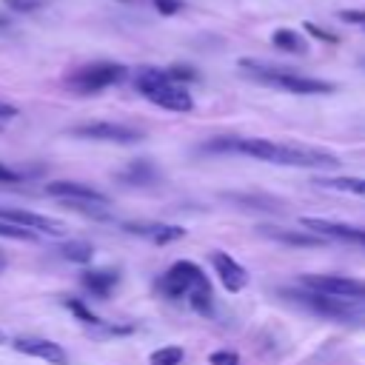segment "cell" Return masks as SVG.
<instances>
[{
    "mask_svg": "<svg viewBox=\"0 0 365 365\" xmlns=\"http://www.w3.org/2000/svg\"><path fill=\"white\" fill-rule=\"evenodd\" d=\"M74 137L80 140H94V143H117V145H131L143 140L140 128L123 125V123H108V120H94V123H80L71 128Z\"/></svg>",
    "mask_w": 365,
    "mask_h": 365,
    "instance_id": "obj_5",
    "label": "cell"
},
{
    "mask_svg": "<svg viewBox=\"0 0 365 365\" xmlns=\"http://www.w3.org/2000/svg\"><path fill=\"white\" fill-rule=\"evenodd\" d=\"M80 282H83V288L88 294H94L100 299H108L114 285L120 282V274L114 268H88V271L80 274Z\"/></svg>",
    "mask_w": 365,
    "mask_h": 365,
    "instance_id": "obj_15",
    "label": "cell"
},
{
    "mask_svg": "<svg viewBox=\"0 0 365 365\" xmlns=\"http://www.w3.org/2000/svg\"><path fill=\"white\" fill-rule=\"evenodd\" d=\"M208 365H240V356L234 351H214L208 356Z\"/></svg>",
    "mask_w": 365,
    "mask_h": 365,
    "instance_id": "obj_28",
    "label": "cell"
},
{
    "mask_svg": "<svg viewBox=\"0 0 365 365\" xmlns=\"http://www.w3.org/2000/svg\"><path fill=\"white\" fill-rule=\"evenodd\" d=\"M60 257L68 262H77V265H88L94 259V245L83 242V240H68L60 245Z\"/></svg>",
    "mask_w": 365,
    "mask_h": 365,
    "instance_id": "obj_20",
    "label": "cell"
},
{
    "mask_svg": "<svg viewBox=\"0 0 365 365\" xmlns=\"http://www.w3.org/2000/svg\"><path fill=\"white\" fill-rule=\"evenodd\" d=\"M339 17H342L345 23H356V26H365V11H356V9H345V11H339Z\"/></svg>",
    "mask_w": 365,
    "mask_h": 365,
    "instance_id": "obj_30",
    "label": "cell"
},
{
    "mask_svg": "<svg viewBox=\"0 0 365 365\" xmlns=\"http://www.w3.org/2000/svg\"><path fill=\"white\" fill-rule=\"evenodd\" d=\"M11 29V17L6 11H0V31H9Z\"/></svg>",
    "mask_w": 365,
    "mask_h": 365,
    "instance_id": "obj_33",
    "label": "cell"
},
{
    "mask_svg": "<svg viewBox=\"0 0 365 365\" xmlns=\"http://www.w3.org/2000/svg\"><path fill=\"white\" fill-rule=\"evenodd\" d=\"M0 220L3 222H11V225H20V228H29L34 234H46V237H63L66 234V225L48 214H37V211H26V208H9V205H0Z\"/></svg>",
    "mask_w": 365,
    "mask_h": 365,
    "instance_id": "obj_9",
    "label": "cell"
},
{
    "mask_svg": "<svg viewBox=\"0 0 365 365\" xmlns=\"http://www.w3.org/2000/svg\"><path fill=\"white\" fill-rule=\"evenodd\" d=\"M6 262H9V259H6V254H3V248H0V271L6 268Z\"/></svg>",
    "mask_w": 365,
    "mask_h": 365,
    "instance_id": "obj_34",
    "label": "cell"
},
{
    "mask_svg": "<svg viewBox=\"0 0 365 365\" xmlns=\"http://www.w3.org/2000/svg\"><path fill=\"white\" fill-rule=\"evenodd\" d=\"M125 74H128L125 66L100 60V63H88V66L71 71V74H68V86H71L74 91H80V94H97V91H103V88H108V86L123 83Z\"/></svg>",
    "mask_w": 365,
    "mask_h": 365,
    "instance_id": "obj_4",
    "label": "cell"
},
{
    "mask_svg": "<svg viewBox=\"0 0 365 365\" xmlns=\"http://www.w3.org/2000/svg\"><path fill=\"white\" fill-rule=\"evenodd\" d=\"M3 342H9V336H6L3 331H0V345H3Z\"/></svg>",
    "mask_w": 365,
    "mask_h": 365,
    "instance_id": "obj_35",
    "label": "cell"
},
{
    "mask_svg": "<svg viewBox=\"0 0 365 365\" xmlns=\"http://www.w3.org/2000/svg\"><path fill=\"white\" fill-rule=\"evenodd\" d=\"M0 237L3 240H37L34 231L20 228V225H11V222H3V220H0Z\"/></svg>",
    "mask_w": 365,
    "mask_h": 365,
    "instance_id": "obj_24",
    "label": "cell"
},
{
    "mask_svg": "<svg viewBox=\"0 0 365 365\" xmlns=\"http://www.w3.org/2000/svg\"><path fill=\"white\" fill-rule=\"evenodd\" d=\"M188 302H191V308L197 311V314H211L214 311V294H211V285H197V288H191L188 291Z\"/></svg>",
    "mask_w": 365,
    "mask_h": 365,
    "instance_id": "obj_21",
    "label": "cell"
},
{
    "mask_svg": "<svg viewBox=\"0 0 365 365\" xmlns=\"http://www.w3.org/2000/svg\"><path fill=\"white\" fill-rule=\"evenodd\" d=\"M26 180H29V174H26V171H20V168H11V165L0 163V182H26Z\"/></svg>",
    "mask_w": 365,
    "mask_h": 365,
    "instance_id": "obj_27",
    "label": "cell"
},
{
    "mask_svg": "<svg viewBox=\"0 0 365 365\" xmlns=\"http://www.w3.org/2000/svg\"><path fill=\"white\" fill-rule=\"evenodd\" d=\"M66 308H68V311H71V314H74L80 322H86V325H94V328L106 325V322H103V319H100L94 311H88V308H86L80 299H66Z\"/></svg>",
    "mask_w": 365,
    "mask_h": 365,
    "instance_id": "obj_23",
    "label": "cell"
},
{
    "mask_svg": "<svg viewBox=\"0 0 365 365\" xmlns=\"http://www.w3.org/2000/svg\"><path fill=\"white\" fill-rule=\"evenodd\" d=\"M259 234L271 237L274 242H285V245H297V248H317V245H322V237H319V234L294 231V228H279V225H262Z\"/></svg>",
    "mask_w": 365,
    "mask_h": 365,
    "instance_id": "obj_16",
    "label": "cell"
},
{
    "mask_svg": "<svg viewBox=\"0 0 365 365\" xmlns=\"http://www.w3.org/2000/svg\"><path fill=\"white\" fill-rule=\"evenodd\" d=\"M291 299H297L299 305H305L308 311L314 314H322V317H334V319H351L356 317V308L351 299H342V297H331V294H322V291H285Z\"/></svg>",
    "mask_w": 365,
    "mask_h": 365,
    "instance_id": "obj_8",
    "label": "cell"
},
{
    "mask_svg": "<svg viewBox=\"0 0 365 365\" xmlns=\"http://www.w3.org/2000/svg\"><path fill=\"white\" fill-rule=\"evenodd\" d=\"M3 6L17 11V14H31V11L43 9V0H3Z\"/></svg>",
    "mask_w": 365,
    "mask_h": 365,
    "instance_id": "obj_26",
    "label": "cell"
},
{
    "mask_svg": "<svg viewBox=\"0 0 365 365\" xmlns=\"http://www.w3.org/2000/svg\"><path fill=\"white\" fill-rule=\"evenodd\" d=\"M317 185L319 188H331V191H345V194L365 197V180L362 177H319Z\"/></svg>",
    "mask_w": 365,
    "mask_h": 365,
    "instance_id": "obj_18",
    "label": "cell"
},
{
    "mask_svg": "<svg viewBox=\"0 0 365 365\" xmlns=\"http://www.w3.org/2000/svg\"><path fill=\"white\" fill-rule=\"evenodd\" d=\"M205 151H237L251 160L274 163V165H294V168H339V160L331 151L311 148V145H288V143H274L265 137H217Z\"/></svg>",
    "mask_w": 365,
    "mask_h": 365,
    "instance_id": "obj_1",
    "label": "cell"
},
{
    "mask_svg": "<svg viewBox=\"0 0 365 365\" xmlns=\"http://www.w3.org/2000/svg\"><path fill=\"white\" fill-rule=\"evenodd\" d=\"M271 43L279 48V51H288V54H305L308 51V43L302 40V34L291 31V29H277L271 34Z\"/></svg>",
    "mask_w": 365,
    "mask_h": 365,
    "instance_id": "obj_19",
    "label": "cell"
},
{
    "mask_svg": "<svg viewBox=\"0 0 365 365\" xmlns=\"http://www.w3.org/2000/svg\"><path fill=\"white\" fill-rule=\"evenodd\" d=\"M154 9L160 14H165V17H171V14L182 11V0H154Z\"/></svg>",
    "mask_w": 365,
    "mask_h": 365,
    "instance_id": "obj_29",
    "label": "cell"
},
{
    "mask_svg": "<svg viewBox=\"0 0 365 365\" xmlns=\"http://www.w3.org/2000/svg\"><path fill=\"white\" fill-rule=\"evenodd\" d=\"M17 114V108L11 103H0V120H11Z\"/></svg>",
    "mask_w": 365,
    "mask_h": 365,
    "instance_id": "obj_32",
    "label": "cell"
},
{
    "mask_svg": "<svg viewBox=\"0 0 365 365\" xmlns=\"http://www.w3.org/2000/svg\"><path fill=\"white\" fill-rule=\"evenodd\" d=\"M165 74H168L174 83H180V86H182V83H194V80L200 77L191 66H171V68H165Z\"/></svg>",
    "mask_w": 365,
    "mask_h": 365,
    "instance_id": "obj_25",
    "label": "cell"
},
{
    "mask_svg": "<svg viewBox=\"0 0 365 365\" xmlns=\"http://www.w3.org/2000/svg\"><path fill=\"white\" fill-rule=\"evenodd\" d=\"M305 31H311L314 37H319V40H325V43H336V37H334L331 31H325V29H319V26H314V23H305Z\"/></svg>",
    "mask_w": 365,
    "mask_h": 365,
    "instance_id": "obj_31",
    "label": "cell"
},
{
    "mask_svg": "<svg viewBox=\"0 0 365 365\" xmlns=\"http://www.w3.org/2000/svg\"><path fill=\"white\" fill-rule=\"evenodd\" d=\"M117 180L125 182V185H148V182L157 180V168H154L148 160H134V163H128V165L117 174Z\"/></svg>",
    "mask_w": 365,
    "mask_h": 365,
    "instance_id": "obj_17",
    "label": "cell"
},
{
    "mask_svg": "<svg viewBox=\"0 0 365 365\" xmlns=\"http://www.w3.org/2000/svg\"><path fill=\"white\" fill-rule=\"evenodd\" d=\"M299 225L308 228V231H314V234H319V237H331V240H345V242L365 245V228H359V225L331 222V220H319V217H302Z\"/></svg>",
    "mask_w": 365,
    "mask_h": 365,
    "instance_id": "obj_12",
    "label": "cell"
},
{
    "mask_svg": "<svg viewBox=\"0 0 365 365\" xmlns=\"http://www.w3.org/2000/svg\"><path fill=\"white\" fill-rule=\"evenodd\" d=\"M299 282L311 291H322L331 297H342L351 302H365V282L351 279V277H339V274H302Z\"/></svg>",
    "mask_w": 365,
    "mask_h": 365,
    "instance_id": "obj_7",
    "label": "cell"
},
{
    "mask_svg": "<svg viewBox=\"0 0 365 365\" xmlns=\"http://www.w3.org/2000/svg\"><path fill=\"white\" fill-rule=\"evenodd\" d=\"M182 348L180 345H165V348H157L151 356H148V362L151 365H180L182 362Z\"/></svg>",
    "mask_w": 365,
    "mask_h": 365,
    "instance_id": "obj_22",
    "label": "cell"
},
{
    "mask_svg": "<svg viewBox=\"0 0 365 365\" xmlns=\"http://www.w3.org/2000/svg\"><path fill=\"white\" fill-rule=\"evenodd\" d=\"M211 262H214V271H217V277H220V282H222L225 291L237 294V291H242L248 285V271L228 251H214L211 254Z\"/></svg>",
    "mask_w": 365,
    "mask_h": 365,
    "instance_id": "obj_13",
    "label": "cell"
},
{
    "mask_svg": "<svg viewBox=\"0 0 365 365\" xmlns=\"http://www.w3.org/2000/svg\"><path fill=\"white\" fill-rule=\"evenodd\" d=\"M128 234H137V237H145L157 245H165V242H174V240H182L185 237V228L180 225H168V222H125L123 225Z\"/></svg>",
    "mask_w": 365,
    "mask_h": 365,
    "instance_id": "obj_14",
    "label": "cell"
},
{
    "mask_svg": "<svg viewBox=\"0 0 365 365\" xmlns=\"http://www.w3.org/2000/svg\"><path fill=\"white\" fill-rule=\"evenodd\" d=\"M240 68L248 71L257 83H265V86H274V88H282V91H291V94H331L334 91V83L297 74L285 66H268V63H257V60L242 57Z\"/></svg>",
    "mask_w": 365,
    "mask_h": 365,
    "instance_id": "obj_3",
    "label": "cell"
},
{
    "mask_svg": "<svg viewBox=\"0 0 365 365\" xmlns=\"http://www.w3.org/2000/svg\"><path fill=\"white\" fill-rule=\"evenodd\" d=\"M197 285H208V279H205L202 268H200L197 262H191V259L174 262V265L163 274V279H160V291H163L165 297H171V299L188 297V291L197 288Z\"/></svg>",
    "mask_w": 365,
    "mask_h": 365,
    "instance_id": "obj_6",
    "label": "cell"
},
{
    "mask_svg": "<svg viewBox=\"0 0 365 365\" xmlns=\"http://www.w3.org/2000/svg\"><path fill=\"white\" fill-rule=\"evenodd\" d=\"M11 348L23 356H34V359H43L51 365H68L66 348L51 339H43V336H17V339H11Z\"/></svg>",
    "mask_w": 365,
    "mask_h": 365,
    "instance_id": "obj_11",
    "label": "cell"
},
{
    "mask_svg": "<svg viewBox=\"0 0 365 365\" xmlns=\"http://www.w3.org/2000/svg\"><path fill=\"white\" fill-rule=\"evenodd\" d=\"M134 86H137V91H140L145 100H151V103L160 106V108L180 111V114H185V111L194 108V100H191L188 88L180 86V83H174V80L165 74V68H151V66L140 68L137 77H134Z\"/></svg>",
    "mask_w": 365,
    "mask_h": 365,
    "instance_id": "obj_2",
    "label": "cell"
},
{
    "mask_svg": "<svg viewBox=\"0 0 365 365\" xmlns=\"http://www.w3.org/2000/svg\"><path fill=\"white\" fill-rule=\"evenodd\" d=\"M46 194L57 197L60 202H94V205H108V197L103 191H97L88 182H77V180H54L46 182Z\"/></svg>",
    "mask_w": 365,
    "mask_h": 365,
    "instance_id": "obj_10",
    "label": "cell"
}]
</instances>
